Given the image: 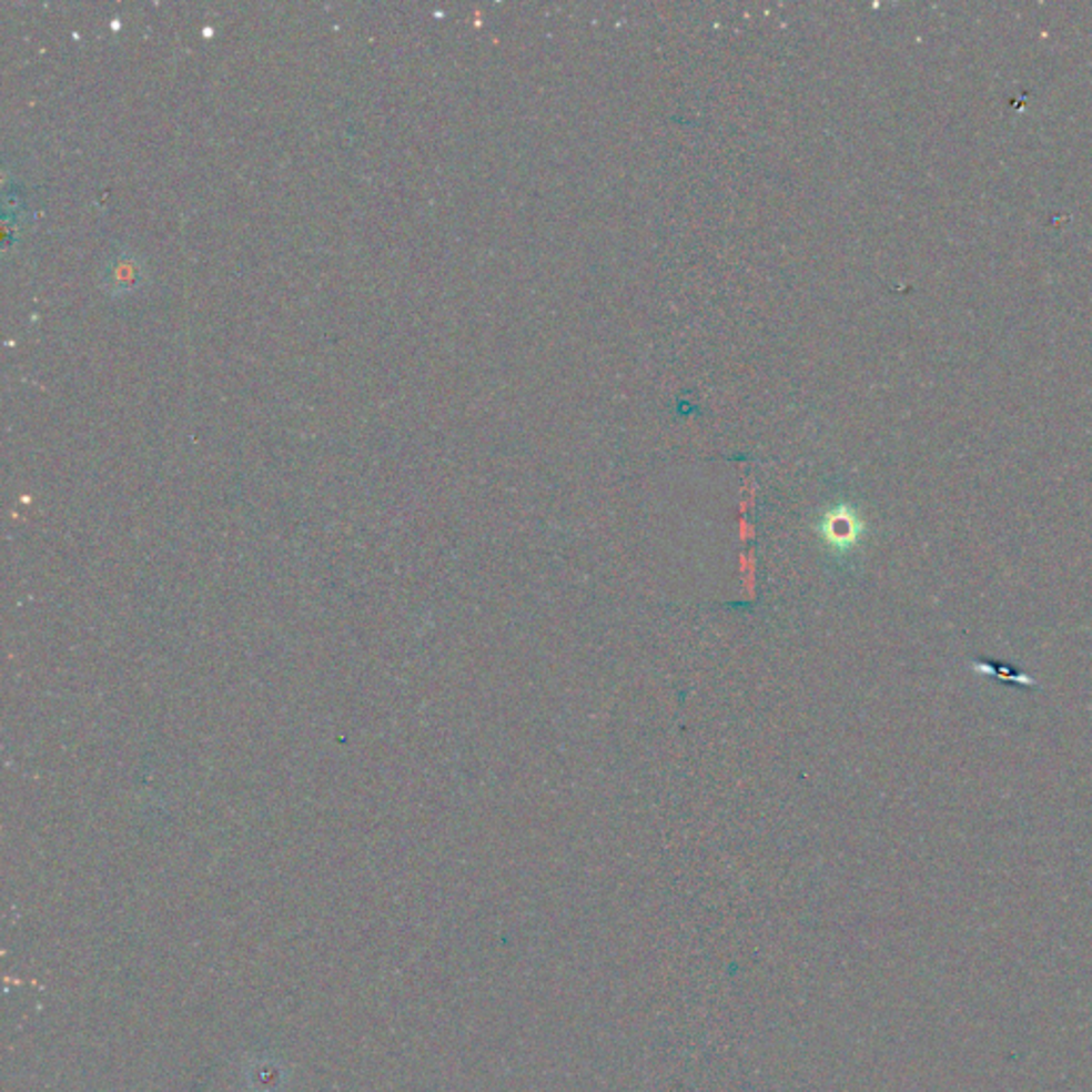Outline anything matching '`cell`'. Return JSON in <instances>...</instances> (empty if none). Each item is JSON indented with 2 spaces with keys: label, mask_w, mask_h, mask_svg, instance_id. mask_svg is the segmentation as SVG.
I'll use <instances>...</instances> for the list:
<instances>
[{
  "label": "cell",
  "mask_w": 1092,
  "mask_h": 1092,
  "mask_svg": "<svg viewBox=\"0 0 1092 1092\" xmlns=\"http://www.w3.org/2000/svg\"><path fill=\"white\" fill-rule=\"evenodd\" d=\"M143 280H145V265L143 259L133 250H120L115 256H111L103 270V289L115 297L135 293L143 284Z\"/></svg>",
  "instance_id": "6da1fadb"
},
{
  "label": "cell",
  "mask_w": 1092,
  "mask_h": 1092,
  "mask_svg": "<svg viewBox=\"0 0 1092 1092\" xmlns=\"http://www.w3.org/2000/svg\"><path fill=\"white\" fill-rule=\"evenodd\" d=\"M853 520L846 517L843 513H837L832 515L830 519L826 520V538L830 543H843V540H851L853 538Z\"/></svg>",
  "instance_id": "7a4b0ae2"
}]
</instances>
